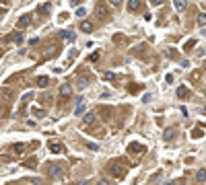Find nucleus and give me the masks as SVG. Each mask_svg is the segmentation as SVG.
Returning <instances> with one entry per match:
<instances>
[{
	"mask_svg": "<svg viewBox=\"0 0 206 185\" xmlns=\"http://www.w3.org/2000/svg\"><path fill=\"white\" fill-rule=\"evenodd\" d=\"M95 17L99 21H103V23H105V21H109V8H107V4H103V2H97V6H95Z\"/></svg>",
	"mask_w": 206,
	"mask_h": 185,
	"instance_id": "nucleus-1",
	"label": "nucleus"
},
{
	"mask_svg": "<svg viewBox=\"0 0 206 185\" xmlns=\"http://www.w3.org/2000/svg\"><path fill=\"white\" fill-rule=\"evenodd\" d=\"M109 175L116 179H122L124 175H126V167H124L122 163H117V160H113V163L109 164Z\"/></svg>",
	"mask_w": 206,
	"mask_h": 185,
	"instance_id": "nucleus-2",
	"label": "nucleus"
},
{
	"mask_svg": "<svg viewBox=\"0 0 206 185\" xmlns=\"http://www.w3.org/2000/svg\"><path fill=\"white\" fill-rule=\"evenodd\" d=\"M48 175L50 177H62V175H64V164H48Z\"/></svg>",
	"mask_w": 206,
	"mask_h": 185,
	"instance_id": "nucleus-3",
	"label": "nucleus"
},
{
	"mask_svg": "<svg viewBox=\"0 0 206 185\" xmlns=\"http://www.w3.org/2000/svg\"><path fill=\"white\" fill-rule=\"evenodd\" d=\"M144 150H146V148H144L142 144H138V142H130L128 144V152H130V154H142Z\"/></svg>",
	"mask_w": 206,
	"mask_h": 185,
	"instance_id": "nucleus-4",
	"label": "nucleus"
},
{
	"mask_svg": "<svg viewBox=\"0 0 206 185\" xmlns=\"http://www.w3.org/2000/svg\"><path fill=\"white\" fill-rule=\"evenodd\" d=\"M31 25V14H23L19 21H17V29H25Z\"/></svg>",
	"mask_w": 206,
	"mask_h": 185,
	"instance_id": "nucleus-5",
	"label": "nucleus"
},
{
	"mask_svg": "<svg viewBox=\"0 0 206 185\" xmlns=\"http://www.w3.org/2000/svg\"><path fill=\"white\" fill-rule=\"evenodd\" d=\"M58 93H60L62 99H68V97L72 95V87H70L68 82H66V84H60V91H58Z\"/></svg>",
	"mask_w": 206,
	"mask_h": 185,
	"instance_id": "nucleus-6",
	"label": "nucleus"
},
{
	"mask_svg": "<svg viewBox=\"0 0 206 185\" xmlns=\"http://www.w3.org/2000/svg\"><path fill=\"white\" fill-rule=\"evenodd\" d=\"M91 84V80H89V76H78V78H76V87H78V89H87V87H89Z\"/></svg>",
	"mask_w": 206,
	"mask_h": 185,
	"instance_id": "nucleus-7",
	"label": "nucleus"
},
{
	"mask_svg": "<svg viewBox=\"0 0 206 185\" xmlns=\"http://www.w3.org/2000/svg\"><path fill=\"white\" fill-rule=\"evenodd\" d=\"M50 152H54V154H60V152H64V146H62L60 142H50Z\"/></svg>",
	"mask_w": 206,
	"mask_h": 185,
	"instance_id": "nucleus-8",
	"label": "nucleus"
},
{
	"mask_svg": "<svg viewBox=\"0 0 206 185\" xmlns=\"http://www.w3.org/2000/svg\"><path fill=\"white\" fill-rule=\"evenodd\" d=\"M74 101H76V109H74V113H76V115H81L82 109H85V99H82V97H76Z\"/></svg>",
	"mask_w": 206,
	"mask_h": 185,
	"instance_id": "nucleus-9",
	"label": "nucleus"
},
{
	"mask_svg": "<svg viewBox=\"0 0 206 185\" xmlns=\"http://www.w3.org/2000/svg\"><path fill=\"white\" fill-rule=\"evenodd\" d=\"M175 95H177V99H185V97L190 95V89H188V87H177Z\"/></svg>",
	"mask_w": 206,
	"mask_h": 185,
	"instance_id": "nucleus-10",
	"label": "nucleus"
},
{
	"mask_svg": "<svg viewBox=\"0 0 206 185\" xmlns=\"http://www.w3.org/2000/svg\"><path fill=\"white\" fill-rule=\"evenodd\" d=\"M23 167H27V169H37V158H35V156L27 158V160L23 163Z\"/></svg>",
	"mask_w": 206,
	"mask_h": 185,
	"instance_id": "nucleus-11",
	"label": "nucleus"
},
{
	"mask_svg": "<svg viewBox=\"0 0 206 185\" xmlns=\"http://www.w3.org/2000/svg\"><path fill=\"white\" fill-rule=\"evenodd\" d=\"M60 37H62L64 41H74V37H76V35L72 33V31H60Z\"/></svg>",
	"mask_w": 206,
	"mask_h": 185,
	"instance_id": "nucleus-12",
	"label": "nucleus"
},
{
	"mask_svg": "<svg viewBox=\"0 0 206 185\" xmlns=\"http://www.w3.org/2000/svg\"><path fill=\"white\" fill-rule=\"evenodd\" d=\"M31 99H33V93H25V95H23V99H21V111H25V105H27L29 101H31Z\"/></svg>",
	"mask_w": 206,
	"mask_h": 185,
	"instance_id": "nucleus-13",
	"label": "nucleus"
},
{
	"mask_svg": "<svg viewBox=\"0 0 206 185\" xmlns=\"http://www.w3.org/2000/svg\"><path fill=\"white\" fill-rule=\"evenodd\" d=\"M37 10H39V14H50V10H52V4H50V2H46V4H39V8H37Z\"/></svg>",
	"mask_w": 206,
	"mask_h": 185,
	"instance_id": "nucleus-14",
	"label": "nucleus"
},
{
	"mask_svg": "<svg viewBox=\"0 0 206 185\" xmlns=\"http://www.w3.org/2000/svg\"><path fill=\"white\" fill-rule=\"evenodd\" d=\"M196 181H198V183H204V181H206V169L196 171Z\"/></svg>",
	"mask_w": 206,
	"mask_h": 185,
	"instance_id": "nucleus-15",
	"label": "nucleus"
},
{
	"mask_svg": "<svg viewBox=\"0 0 206 185\" xmlns=\"http://www.w3.org/2000/svg\"><path fill=\"white\" fill-rule=\"evenodd\" d=\"M25 150H27V146H25V144H21V142L13 146V152H14V154H23Z\"/></svg>",
	"mask_w": 206,
	"mask_h": 185,
	"instance_id": "nucleus-16",
	"label": "nucleus"
},
{
	"mask_svg": "<svg viewBox=\"0 0 206 185\" xmlns=\"http://www.w3.org/2000/svg\"><path fill=\"white\" fill-rule=\"evenodd\" d=\"M81 29L85 31V33H91V31H93V23H89V21H82V23H81Z\"/></svg>",
	"mask_w": 206,
	"mask_h": 185,
	"instance_id": "nucleus-17",
	"label": "nucleus"
},
{
	"mask_svg": "<svg viewBox=\"0 0 206 185\" xmlns=\"http://www.w3.org/2000/svg\"><path fill=\"white\" fill-rule=\"evenodd\" d=\"M85 123H87V125H89V123H95V113H93V111H87V113H85Z\"/></svg>",
	"mask_w": 206,
	"mask_h": 185,
	"instance_id": "nucleus-18",
	"label": "nucleus"
},
{
	"mask_svg": "<svg viewBox=\"0 0 206 185\" xmlns=\"http://www.w3.org/2000/svg\"><path fill=\"white\" fill-rule=\"evenodd\" d=\"M163 138H165V142H171L173 138H175V130H165Z\"/></svg>",
	"mask_w": 206,
	"mask_h": 185,
	"instance_id": "nucleus-19",
	"label": "nucleus"
},
{
	"mask_svg": "<svg viewBox=\"0 0 206 185\" xmlns=\"http://www.w3.org/2000/svg\"><path fill=\"white\" fill-rule=\"evenodd\" d=\"M48 82H50V78H48V76H39V78H37V87L46 89V87H48Z\"/></svg>",
	"mask_w": 206,
	"mask_h": 185,
	"instance_id": "nucleus-20",
	"label": "nucleus"
},
{
	"mask_svg": "<svg viewBox=\"0 0 206 185\" xmlns=\"http://www.w3.org/2000/svg\"><path fill=\"white\" fill-rule=\"evenodd\" d=\"M165 56H167V58H171V60H177V58H179V56H177V49H173V48L167 49V52H165Z\"/></svg>",
	"mask_w": 206,
	"mask_h": 185,
	"instance_id": "nucleus-21",
	"label": "nucleus"
},
{
	"mask_svg": "<svg viewBox=\"0 0 206 185\" xmlns=\"http://www.w3.org/2000/svg\"><path fill=\"white\" fill-rule=\"evenodd\" d=\"M194 48H196V39H188L184 43V49H185V52H190V49H194Z\"/></svg>",
	"mask_w": 206,
	"mask_h": 185,
	"instance_id": "nucleus-22",
	"label": "nucleus"
},
{
	"mask_svg": "<svg viewBox=\"0 0 206 185\" xmlns=\"http://www.w3.org/2000/svg\"><path fill=\"white\" fill-rule=\"evenodd\" d=\"M202 136H204V132H202V128H196V130L192 132V138H194V140H200Z\"/></svg>",
	"mask_w": 206,
	"mask_h": 185,
	"instance_id": "nucleus-23",
	"label": "nucleus"
},
{
	"mask_svg": "<svg viewBox=\"0 0 206 185\" xmlns=\"http://www.w3.org/2000/svg\"><path fill=\"white\" fill-rule=\"evenodd\" d=\"M175 8H177V10H185V8H188V2H185V0H177V2H175Z\"/></svg>",
	"mask_w": 206,
	"mask_h": 185,
	"instance_id": "nucleus-24",
	"label": "nucleus"
},
{
	"mask_svg": "<svg viewBox=\"0 0 206 185\" xmlns=\"http://www.w3.org/2000/svg\"><path fill=\"white\" fill-rule=\"evenodd\" d=\"M198 25H200V27H206V13H200L198 14Z\"/></svg>",
	"mask_w": 206,
	"mask_h": 185,
	"instance_id": "nucleus-25",
	"label": "nucleus"
},
{
	"mask_svg": "<svg viewBox=\"0 0 206 185\" xmlns=\"http://www.w3.org/2000/svg\"><path fill=\"white\" fill-rule=\"evenodd\" d=\"M138 6H140L138 0H130V2H128V8H130V10H138Z\"/></svg>",
	"mask_w": 206,
	"mask_h": 185,
	"instance_id": "nucleus-26",
	"label": "nucleus"
},
{
	"mask_svg": "<svg viewBox=\"0 0 206 185\" xmlns=\"http://www.w3.org/2000/svg\"><path fill=\"white\" fill-rule=\"evenodd\" d=\"M10 39L19 45V43H23V35H21V33H13V37H10Z\"/></svg>",
	"mask_w": 206,
	"mask_h": 185,
	"instance_id": "nucleus-27",
	"label": "nucleus"
},
{
	"mask_svg": "<svg viewBox=\"0 0 206 185\" xmlns=\"http://www.w3.org/2000/svg\"><path fill=\"white\" fill-rule=\"evenodd\" d=\"M33 115H35V117H39V119H41V117H46V111L37 107V109H33Z\"/></svg>",
	"mask_w": 206,
	"mask_h": 185,
	"instance_id": "nucleus-28",
	"label": "nucleus"
},
{
	"mask_svg": "<svg viewBox=\"0 0 206 185\" xmlns=\"http://www.w3.org/2000/svg\"><path fill=\"white\" fill-rule=\"evenodd\" d=\"M99 58H101V54H99V52H93V54L89 56V62H97Z\"/></svg>",
	"mask_w": 206,
	"mask_h": 185,
	"instance_id": "nucleus-29",
	"label": "nucleus"
},
{
	"mask_svg": "<svg viewBox=\"0 0 206 185\" xmlns=\"http://www.w3.org/2000/svg\"><path fill=\"white\" fill-rule=\"evenodd\" d=\"M103 78H105V80H116V74H113V72H105Z\"/></svg>",
	"mask_w": 206,
	"mask_h": 185,
	"instance_id": "nucleus-30",
	"label": "nucleus"
},
{
	"mask_svg": "<svg viewBox=\"0 0 206 185\" xmlns=\"http://www.w3.org/2000/svg\"><path fill=\"white\" fill-rule=\"evenodd\" d=\"M41 101L46 103V105H52V95H43V99Z\"/></svg>",
	"mask_w": 206,
	"mask_h": 185,
	"instance_id": "nucleus-31",
	"label": "nucleus"
},
{
	"mask_svg": "<svg viewBox=\"0 0 206 185\" xmlns=\"http://www.w3.org/2000/svg\"><path fill=\"white\" fill-rule=\"evenodd\" d=\"M54 54H56V45H52V48L48 49V54H46V58H52Z\"/></svg>",
	"mask_w": 206,
	"mask_h": 185,
	"instance_id": "nucleus-32",
	"label": "nucleus"
},
{
	"mask_svg": "<svg viewBox=\"0 0 206 185\" xmlns=\"http://www.w3.org/2000/svg\"><path fill=\"white\" fill-rule=\"evenodd\" d=\"M85 14H87V10H85V8H76V17H85Z\"/></svg>",
	"mask_w": 206,
	"mask_h": 185,
	"instance_id": "nucleus-33",
	"label": "nucleus"
},
{
	"mask_svg": "<svg viewBox=\"0 0 206 185\" xmlns=\"http://www.w3.org/2000/svg\"><path fill=\"white\" fill-rule=\"evenodd\" d=\"M140 87H142V84H140ZM140 87H138V84H134V87H130L128 91H130V93H138V91H140Z\"/></svg>",
	"mask_w": 206,
	"mask_h": 185,
	"instance_id": "nucleus-34",
	"label": "nucleus"
},
{
	"mask_svg": "<svg viewBox=\"0 0 206 185\" xmlns=\"http://www.w3.org/2000/svg\"><path fill=\"white\" fill-rule=\"evenodd\" d=\"M74 58H76V49H72V52L68 54V62H70V60H74Z\"/></svg>",
	"mask_w": 206,
	"mask_h": 185,
	"instance_id": "nucleus-35",
	"label": "nucleus"
},
{
	"mask_svg": "<svg viewBox=\"0 0 206 185\" xmlns=\"http://www.w3.org/2000/svg\"><path fill=\"white\" fill-rule=\"evenodd\" d=\"M72 185H91L89 181H78V183H72Z\"/></svg>",
	"mask_w": 206,
	"mask_h": 185,
	"instance_id": "nucleus-36",
	"label": "nucleus"
},
{
	"mask_svg": "<svg viewBox=\"0 0 206 185\" xmlns=\"http://www.w3.org/2000/svg\"><path fill=\"white\" fill-rule=\"evenodd\" d=\"M97 185H109V183H107L105 179H101V181H97Z\"/></svg>",
	"mask_w": 206,
	"mask_h": 185,
	"instance_id": "nucleus-37",
	"label": "nucleus"
},
{
	"mask_svg": "<svg viewBox=\"0 0 206 185\" xmlns=\"http://www.w3.org/2000/svg\"><path fill=\"white\" fill-rule=\"evenodd\" d=\"M165 185H173V183H165Z\"/></svg>",
	"mask_w": 206,
	"mask_h": 185,
	"instance_id": "nucleus-38",
	"label": "nucleus"
},
{
	"mask_svg": "<svg viewBox=\"0 0 206 185\" xmlns=\"http://www.w3.org/2000/svg\"><path fill=\"white\" fill-rule=\"evenodd\" d=\"M204 115H206V107H204Z\"/></svg>",
	"mask_w": 206,
	"mask_h": 185,
	"instance_id": "nucleus-39",
	"label": "nucleus"
},
{
	"mask_svg": "<svg viewBox=\"0 0 206 185\" xmlns=\"http://www.w3.org/2000/svg\"><path fill=\"white\" fill-rule=\"evenodd\" d=\"M0 56H2V49H0Z\"/></svg>",
	"mask_w": 206,
	"mask_h": 185,
	"instance_id": "nucleus-40",
	"label": "nucleus"
}]
</instances>
